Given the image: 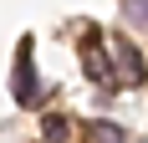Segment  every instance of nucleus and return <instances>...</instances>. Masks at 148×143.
Segmentation results:
<instances>
[{
  "instance_id": "6",
  "label": "nucleus",
  "mask_w": 148,
  "mask_h": 143,
  "mask_svg": "<svg viewBox=\"0 0 148 143\" xmlns=\"http://www.w3.org/2000/svg\"><path fill=\"white\" fill-rule=\"evenodd\" d=\"M143 143H148V138H143Z\"/></svg>"
},
{
  "instance_id": "1",
  "label": "nucleus",
  "mask_w": 148,
  "mask_h": 143,
  "mask_svg": "<svg viewBox=\"0 0 148 143\" xmlns=\"http://www.w3.org/2000/svg\"><path fill=\"white\" fill-rule=\"evenodd\" d=\"M112 51H118V82L138 87V82L148 77V61H143V51H138L128 36H112Z\"/></svg>"
},
{
  "instance_id": "3",
  "label": "nucleus",
  "mask_w": 148,
  "mask_h": 143,
  "mask_svg": "<svg viewBox=\"0 0 148 143\" xmlns=\"http://www.w3.org/2000/svg\"><path fill=\"white\" fill-rule=\"evenodd\" d=\"M15 97L36 102V67H31V36H21V51H15Z\"/></svg>"
},
{
  "instance_id": "4",
  "label": "nucleus",
  "mask_w": 148,
  "mask_h": 143,
  "mask_svg": "<svg viewBox=\"0 0 148 143\" xmlns=\"http://www.w3.org/2000/svg\"><path fill=\"white\" fill-rule=\"evenodd\" d=\"M123 10H128L133 26H148V0H123Z\"/></svg>"
},
{
  "instance_id": "5",
  "label": "nucleus",
  "mask_w": 148,
  "mask_h": 143,
  "mask_svg": "<svg viewBox=\"0 0 148 143\" xmlns=\"http://www.w3.org/2000/svg\"><path fill=\"white\" fill-rule=\"evenodd\" d=\"M92 138H97V143H123V128H118V123H97Z\"/></svg>"
},
{
  "instance_id": "2",
  "label": "nucleus",
  "mask_w": 148,
  "mask_h": 143,
  "mask_svg": "<svg viewBox=\"0 0 148 143\" xmlns=\"http://www.w3.org/2000/svg\"><path fill=\"white\" fill-rule=\"evenodd\" d=\"M82 67H87V77H92L97 87H118V72H112L107 51H97V36H92V41H82Z\"/></svg>"
}]
</instances>
